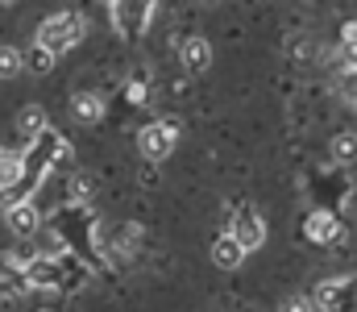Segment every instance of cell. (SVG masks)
<instances>
[{"instance_id": "6da1fadb", "label": "cell", "mask_w": 357, "mask_h": 312, "mask_svg": "<svg viewBox=\"0 0 357 312\" xmlns=\"http://www.w3.org/2000/svg\"><path fill=\"white\" fill-rule=\"evenodd\" d=\"M84 38V17L79 13H54L38 25V46L50 54H67L71 46H79Z\"/></svg>"}, {"instance_id": "7a4b0ae2", "label": "cell", "mask_w": 357, "mask_h": 312, "mask_svg": "<svg viewBox=\"0 0 357 312\" xmlns=\"http://www.w3.org/2000/svg\"><path fill=\"white\" fill-rule=\"evenodd\" d=\"M175 142H178V121H154L137 133V150L146 163H167L175 154Z\"/></svg>"}, {"instance_id": "3957f363", "label": "cell", "mask_w": 357, "mask_h": 312, "mask_svg": "<svg viewBox=\"0 0 357 312\" xmlns=\"http://www.w3.org/2000/svg\"><path fill=\"white\" fill-rule=\"evenodd\" d=\"M108 13H112L116 34H125V38H142L146 25H150V17H154V0H112Z\"/></svg>"}, {"instance_id": "277c9868", "label": "cell", "mask_w": 357, "mask_h": 312, "mask_svg": "<svg viewBox=\"0 0 357 312\" xmlns=\"http://www.w3.org/2000/svg\"><path fill=\"white\" fill-rule=\"evenodd\" d=\"M316 309L320 312H357V275H349V279H324L316 288Z\"/></svg>"}, {"instance_id": "5b68a950", "label": "cell", "mask_w": 357, "mask_h": 312, "mask_svg": "<svg viewBox=\"0 0 357 312\" xmlns=\"http://www.w3.org/2000/svg\"><path fill=\"white\" fill-rule=\"evenodd\" d=\"M229 233H233V237L241 242V250L250 254V250H262V242H266V221H262L254 208H241V212L233 216Z\"/></svg>"}, {"instance_id": "8992f818", "label": "cell", "mask_w": 357, "mask_h": 312, "mask_svg": "<svg viewBox=\"0 0 357 312\" xmlns=\"http://www.w3.org/2000/svg\"><path fill=\"white\" fill-rule=\"evenodd\" d=\"M303 233H307L316 246H337V242L345 237V229H341V221H337L333 212H312V216L303 221Z\"/></svg>"}, {"instance_id": "52a82bcc", "label": "cell", "mask_w": 357, "mask_h": 312, "mask_svg": "<svg viewBox=\"0 0 357 312\" xmlns=\"http://www.w3.org/2000/svg\"><path fill=\"white\" fill-rule=\"evenodd\" d=\"M212 262H216L220 271H237V267L245 262V250H241V242H237L233 233H220V237L212 242Z\"/></svg>"}, {"instance_id": "ba28073f", "label": "cell", "mask_w": 357, "mask_h": 312, "mask_svg": "<svg viewBox=\"0 0 357 312\" xmlns=\"http://www.w3.org/2000/svg\"><path fill=\"white\" fill-rule=\"evenodd\" d=\"M178 59H183V67H187L191 75L208 71V63H212V46H208V38H187L183 50H178Z\"/></svg>"}, {"instance_id": "9c48e42d", "label": "cell", "mask_w": 357, "mask_h": 312, "mask_svg": "<svg viewBox=\"0 0 357 312\" xmlns=\"http://www.w3.org/2000/svg\"><path fill=\"white\" fill-rule=\"evenodd\" d=\"M71 117H75L79 125H96V121L104 117V101H100L96 92H75V96H71Z\"/></svg>"}, {"instance_id": "30bf717a", "label": "cell", "mask_w": 357, "mask_h": 312, "mask_svg": "<svg viewBox=\"0 0 357 312\" xmlns=\"http://www.w3.org/2000/svg\"><path fill=\"white\" fill-rule=\"evenodd\" d=\"M17 129H21V138L46 133V112H42V104H25V108L17 112Z\"/></svg>"}, {"instance_id": "8fae6325", "label": "cell", "mask_w": 357, "mask_h": 312, "mask_svg": "<svg viewBox=\"0 0 357 312\" xmlns=\"http://www.w3.org/2000/svg\"><path fill=\"white\" fill-rule=\"evenodd\" d=\"M8 229L21 233V237H29V233L38 229V208L33 205H13L8 208Z\"/></svg>"}, {"instance_id": "7c38bea8", "label": "cell", "mask_w": 357, "mask_h": 312, "mask_svg": "<svg viewBox=\"0 0 357 312\" xmlns=\"http://www.w3.org/2000/svg\"><path fill=\"white\" fill-rule=\"evenodd\" d=\"M328 154L333 163H357V133H337L328 142Z\"/></svg>"}, {"instance_id": "4fadbf2b", "label": "cell", "mask_w": 357, "mask_h": 312, "mask_svg": "<svg viewBox=\"0 0 357 312\" xmlns=\"http://www.w3.org/2000/svg\"><path fill=\"white\" fill-rule=\"evenodd\" d=\"M25 71V54L17 46H0V80H17Z\"/></svg>"}, {"instance_id": "5bb4252c", "label": "cell", "mask_w": 357, "mask_h": 312, "mask_svg": "<svg viewBox=\"0 0 357 312\" xmlns=\"http://www.w3.org/2000/svg\"><path fill=\"white\" fill-rule=\"evenodd\" d=\"M17 179H21V158L8 154V150H0V192H4L8 184H17Z\"/></svg>"}, {"instance_id": "9a60e30c", "label": "cell", "mask_w": 357, "mask_h": 312, "mask_svg": "<svg viewBox=\"0 0 357 312\" xmlns=\"http://www.w3.org/2000/svg\"><path fill=\"white\" fill-rule=\"evenodd\" d=\"M54 59H59V54H50V50H42V46L33 42V50H29V59H25V67H29L33 75H46V71L54 67Z\"/></svg>"}, {"instance_id": "2e32d148", "label": "cell", "mask_w": 357, "mask_h": 312, "mask_svg": "<svg viewBox=\"0 0 357 312\" xmlns=\"http://www.w3.org/2000/svg\"><path fill=\"white\" fill-rule=\"evenodd\" d=\"M341 50H345L349 67H357V21H345V29H341Z\"/></svg>"}, {"instance_id": "e0dca14e", "label": "cell", "mask_w": 357, "mask_h": 312, "mask_svg": "<svg viewBox=\"0 0 357 312\" xmlns=\"http://www.w3.org/2000/svg\"><path fill=\"white\" fill-rule=\"evenodd\" d=\"M337 92H341V101L345 104H357V67H345V71H341Z\"/></svg>"}, {"instance_id": "ac0fdd59", "label": "cell", "mask_w": 357, "mask_h": 312, "mask_svg": "<svg viewBox=\"0 0 357 312\" xmlns=\"http://www.w3.org/2000/svg\"><path fill=\"white\" fill-rule=\"evenodd\" d=\"M278 312H312V300L307 296H291V300H282Z\"/></svg>"}, {"instance_id": "d6986e66", "label": "cell", "mask_w": 357, "mask_h": 312, "mask_svg": "<svg viewBox=\"0 0 357 312\" xmlns=\"http://www.w3.org/2000/svg\"><path fill=\"white\" fill-rule=\"evenodd\" d=\"M38 312H50V309H38Z\"/></svg>"}]
</instances>
